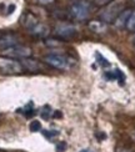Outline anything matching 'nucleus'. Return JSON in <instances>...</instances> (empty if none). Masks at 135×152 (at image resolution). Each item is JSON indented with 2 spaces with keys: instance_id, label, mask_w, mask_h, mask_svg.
Instances as JSON below:
<instances>
[{
  "instance_id": "5",
  "label": "nucleus",
  "mask_w": 135,
  "mask_h": 152,
  "mask_svg": "<svg viewBox=\"0 0 135 152\" xmlns=\"http://www.w3.org/2000/svg\"><path fill=\"white\" fill-rule=\"evenodd\" d=\"M5 55H8L9 58H29V56L31 55V49L28 48V46H21V45H15L13 48H9L4 50Z\"/></svg>"
},
{
  "instance_id": "16",
  "label": "nucleus",
  "mask_w": 135,
  "mask_h": 152,
  "mask_svg": "<svg viewBox=\"0 0 135 152\" xmlns=\"http://www.w3.org/2000/svg\"><path fill=\"white\" fill-rule=\"evenodd\" d=\"M50 113H51V111H50V109L48 106H45L44 107V110H43V112H41V116H43V118H49L50 117Z\"/></svg>"
},
{
  "instance_id": "19",
  "label": "nucleus",
  "mask_w": 135,
  "mask_h": 152,
  "mask_svg": "<svg viewBox=\"0 0 135 152\" xmlns=\"http://www.w3.org/2000/svg\"><path fill=\"white\" fill-rule=\"evenodd\" d=\"M44 135L46 136V137H53V136H56V135H59V132H58V131H54V132H49V131H45V132H44Z\"/></svg>"
},
{
  "instance_id": "7",
  "label": "nucleus",
  "mask_w": 135,
  "mask_h": 152,
  "mask_svg": "<svg viewBox=\"0 0 135 152\" xmlns=\"http://www.w3.org/2000/svg\"><path fill=\"white\" fill-rule=\"evenodd\" d=\"M19 44V37L14 34H5L0 36V50H6Z\"/></svg>"
},
{
  "instance_id": "14",
  "label": "nucleus",
  "mask_w": 135,
  "mask_h": 152,
  "mask_svg": "<svg viewBox=\"0 0 135 152\" xmlns=\"http://www.w3.org/2000/svg\"><path fill=\"white\" fill-rule=\"evenodd\" d=\"M41 130V125L39 121H33L30 124V131L36 132V131H40Z\"/></svg>"
},
{
  "instance_id": "10",
  "label": "nucleus",
  "mask_w": 135,
  "mask_h": 152,
  "mask_svg": "<svg viewBox=\"0 0 135 152\" xmlns=\"http://www.w3.org/2000/svg\"><path fill=\"white\" fill-rule=\"evenodd\" d=\"M21 65L24 69H27L29 71H38L41 69V65L39 64L38 61L35 60H31V59H28V58H24L21 60Z\"/></svg>"
},
{
  "instance_id": "2",
  "label": "nucleus",
  "mask_w": 135,
  "mask_h": 152,
  "mask_svg": "<svg viewBox=\"0 0 135 152\" xmlns=\"http://www.w3.org/2000/svg\"><path fill=\"white\" fill-rule=\"evenodd\" d=\"M69 11L73 19L78 21H84L91 15L93 9H91V5L88 1H85V0H76L75 3L72 4Z\"/></svg>"
},
{
  "instance_id": "13",
  "label": "nucleus",
  "mask_w": 135,
  "mask_h": 152,
  "mask_svg": "<svg viewBox=\"0 0 135 152\" xmlns=\"http://www.w3.org/2000/svg\"><path fill=\"white\" fill-rule=\"evenodd\" d=\"M113 72H114L115 80H118L120 84H123V82H124V75H123V72H121L120 70H118V69H117V70H114Z\"/></svg>"
},
{
  "instance_id": "12",
  "label": "nucleus",
  "mask_w": 135,
  "mask_h": 152,
  "mask_svg": "<svg viewBox=\"0 0 135 152\" xmlns=\"http://www.w3.org/2000/svg\"><path fill=\"white\" fill-rule=\"evenodd\" d=\"M126 29L130 30V31H135V10L131 11L130 18H129L128 24H126Z\"/></svg>"
},
{
  "instance_id": "21",
  "label": "nucleus",
  "mask_w": 135,
  "mask_h": 152,
  "mask_svg": "<svg viewBox=\"0 0 135 152\" xmlns=\"http://www.w3.org/2000/svg\"><path fill=\"white\" fill-rule=\"evenodd\" d=\"M14 9H15V6H14V5H10V6H9V9H8V14H11Z\"/></svg>"
},
{
  "instance_id": "20",
  "label": "nucleus",
  "mask_w": 135,
  "mask_h": 152,
  "mask_svg": "<svg viewBox=\"0 0 135 152\" xmlns=\"http://www.w3.org/2000/svg\"><path fill=\"white\" fill-rule=\"evenodd\" d=\"M40 4H43V5H48V4H50V3H53L54 0H38Z\"/></svg>"
},
{
  "instance_id": "8",
  "label": "nucleus",
  "mask_w": 135,
  "mask_h": 152,
  "mask_svg": "<svg viewBox=\"0 0 135 152\" xmlns=\"http://www.w3.org/2000/svg\"><path fill=\"white\" fill-rule=\"evenodd\" d=\"M131 11L133 10H130V9H125V10L121 11L120 15L115 19L114 26L117 29H124V28H126V24H128V20H129V18H130Z\"/></svg>"
},
{
  "instance_id": "23",
  "label": "nucleus",
  "mask_w": 135,
  "mask_h": 152,
  "mask_svg": "<svg viewBox=\"0 0 135 152\" xmlns=\"http://www.w3.org/2000/svg\"><path fill=\"white\" fill-rule=\"evenodd\" d=\"M133 42H134V45H135V35H134V37H133Z\"/></svg>"
},
{
  "instance_id": "9",
  "label": "nucleus",
  "mask_w": 135,
  "mask_h": 152,
  "mask_svg": "<svg viewBox=\"0 0 135 152\" xmlns=\"http://www.w3.org/2000/svg\"><path fill=\"white\" fill-rule=\"evenodd\" d=\"M29 31H30V34H33L36 37H45L49 34V28L46 26V25L41 24V23H38L35 26L31 28Z\"/></svg>"
},
{
  "instance_id": "11",
  "label": "nucleus",
  "mask_w": 135,
  "mask_h": 152,
  "mask_svg": "<svg viewBox=\"0 0 135 152\" xmlns=\"http://www.w3.org/2000/svg\"><path fill=\"white\" fill-rule=\"evenodd\" d=\"M89 28L91 29L95 33H101V31L105 30V23L103 21H91L89 24Z\"/></svg>"
},
{
  "instance_id": "6",
  "label": "nucleus",
  "mask_w": 135,
  "mask_h": 152,
  "mask_svg": "<svg viewBox=\"0 0 135 152\" xmlns=\"http://www.w3.org/2000/svg\"><path fill=\"white\" fill-rule=\"evenodd\" d=\"M55 34L61 39H70L76 34V28L70 24H58L55 26Z\"/></svg>"
},
{
  "instance_id": "3",
  "label": "nucleus",
  "mask_w": 135,
  "mask_h": 152,
  "mask_svg": "<svg viewBox=\"0 0 135 152\" xmlns=\"http://www.w3.org/2000/svg\"><path fill=\"white\" fill-rule=\"evenodd\" d=\"M0 71L8 75H15L24 71V67L20 61L9 56H0Z\"/></svg>"
},
{
  "instance_id": "22",
  "label": "nucleus",
  "mask_w": 135,
  "mask_h": 152,
  "mask_svg": "<svg viewBox=\"0 0 135 152\" xmlns=\"http://www.w3.org/2000/svg\"><path fill=\"white\" fill-rule=\"evenodd\" d=\"M80 152H93V151H90V150H81Z\"/></svg>"
},
{
  "instance_id": "15",
  "label": "nucleus",
  "mask_w": 135,
  "mask_h": 152,
  "mask_svg": "<svg viewBox=\"0 0 135 152\" xmlns=\"http://www.w3.org/2000/svg\"><path fill=\"white\" fill-rule=\"evenodd\" d=\"M95 56H96V59L99 60L98 62H99V64H100L101 66H109V65H110V64H109V62H108V60L103 58V56H101L99 53H96V54H95Z\"/></svg>"
},
{
  "instance_id": "1",
  "label": "nucleus",
  "mask_w": 135,
  "mask_h": 152,
  "mask_svg": "<svg viewBox=\"0 0 135 152\" xmlns=\"http://www.w3.org/2000/svg\"><path fill=\"white\" fill-rule=\"evenodd\" d=\"M125 5H126L125 0H113L109 4L104 5V8L98 12L100 21L105 24L114 23L115 19L120 15V12L125 10Z\"/></svg>"
},
{
  "instance_id": "17",
  "label": "nucleus",
  "mask_w": 135,
  "mask_h": 152,
  "mask_svg": "<svg viewBox=\"0 0 135 152\" xmlns=\"http://www.w3.org/2000/svg\"><path fill=\"white\" fill-rule=\"evenodd\" d=\"M66 150V143L65 142H59V143H58L56 145V151L58 152H64V151H65Z\"/></svg>"
},
{
  "instance_id": "18",
  "label": "nucleus",
  "mask_w": 135,
  "mask_h": 152,
  "mask_svg": "<svg viewBox=\"0 0 135 152\" xmlns=\"http://www.w3.org/2000/svg\"><path fill=\"white\" fill-rule=\"evenodd\" d=\"M110 1H113V0H94V3L96 5H99V6H104V5L109 4Z\"/></svg>"
},
{
  "instance_id": "4",
  "label": "nucleus",
  "mask_w": 135,
  "mask_h": 152,
  "mask_svg": "<svg viewBox=\"0 0 135 152\" xmlns=\"http://www.w3.org/2000/svg\"><path fill=\"white\" fill-rule=\"evenodd\" d=\"M44 61L48 65L53 66L55 69H59V70H69L73 66V60L69 59L65 55H58V54L46 55L44 58Z\"/></svg>"
}]
</instances>
